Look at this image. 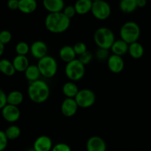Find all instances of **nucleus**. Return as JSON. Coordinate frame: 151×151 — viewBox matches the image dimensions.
Here are the masks:
<instances>
[{
    "mask_svg": "<svg viewBox=\"0 0 151 151\" xmlns=\"http://www.w3.org/2000/svg\"><path fill=\"white\" fill-rule=\"evenodd\" d=\"M92 59H93V54L90 51L87 50L85 53H83V54L79 56L78 60H79L84 65V66H86V65L89 64V63L91 62V60H92Z\"/></svg>",
    "mask_w": 151,
    "mask_h": 151,
    "instance_id": "nucleus-31",
    "label": "nucleus"
},
{
    "mask_svg": "<svg viewBox=\"0 0 151 151\" xmlns=\"http://www.w3.org/2000/svg\"><path fill=\"white\" fill-rule=\"evenodd\" d=\"M85 66L78 59L69 62L65 66V75L66 78L72 82L81 81L85 75Z\"/></svg>",
    "mask_w": 151,
    "mask_h": 151,
    "instance_id": "nucleus-6",
    "label": "nucleus"
},
{
    "mask_svg": "<svg viewBox=\"0 0 151 151\" xmlns=\"http://www.w3.org/2000/svg\"><path fill=\"white\" fill-rule=\"evenodd\" d=\"M120 38L131 44L138 41L141 35V29L138 24L133 21H129L122 24L119 30Z\"/></svg>",
    "mask_w": 151,
    "mask_h": 151,
    "instance_id": "nucleus-4",
    "label": "nucleus"
},
{
    "mask_svg": "<svg viewBox=\"0 0 151 151\" xmlns=\"http://www.w3.org/2000/svg\"><path fill=\"white\" fill-rule=\"evenodd\" d=\"M12 39V34L11 32L7 29H4V30L0 32V42L3 44L4 45L8 44L10 42Z\"/></svg>",
    "mask_w": 151,
    "mask_h": 151,
    "instance_id": "nucleus-30",
    "label": "nucleus"
},
{
    "mask_svg": "<svg viewBox=\"0 0 151 151\" xmlns=\"http://www.w3.org/2000/svg\"><path fill=\"white\" fill-rule=\"evenodd\" d=\"M137 7H144L147 4V0H137Z\"/></svg>",
    "mask_w": 151,
    "mask_h": 151,
    "instance_id": "nucleus-38",
    "label": "nucleus"
},
{
    "mask_svg": "<svg viewBox=\"0 0 151 151\" xmlns=\"http://www.w3.org/2000/svg\"><path fill=\"white\" fill-rule=\"evenodd\" d=\"M7 104V94L4 93L3 90L0 88V110H1Z\"/></svg>",
    "mask_w": 151,
    "mask_h": 151,
    "instance_id": "nucleus-36",
    "label": "nucleus"
},
{
    "mask_svg": "<svg viewBox=\"0 0 151 151\" xmlns=\"http://www.w3.org/2000/svg\"><path fill=\"white\" fill-rule=\"evenodd\" d=\"M128 53L134 59H139L144 55L145 49L139 42L137 41L129 44Z\"/></svg>",
    "mask_w": 151,
    "mask_h": 151,
    "instance_id": "nucleus-22",
    "label": "nucleus"
},
{
    "mask_svg": "<svg viewBox=\"0 0 151 151\" xmlns=\"http://www.w3.org/2000/svg\"><path fill=\"white\" fill-rule=\"evenodd\" d=\"M105 140L98 136L90 137L86 142V151H107Z\"/></svg>",
    "mask_w": 151,
    "mask_h": 151,
    "instance_id": "nucleus-13",
    "label": "nucleus"
},
{
    "mask_svg": "<svg viewBox=\"0 0 151 151\" xmlns=\"http://www.w3.org/2000/svg\"><path fill=\"white\" fill-rule=\"evenodd\" d=\"M24 100V95L21 91H10L7 95V104L12 106H18L22 103Z\"/></svg>",
    "mask_w": 151,
    "mask_h": 151,
    "instance_id": "nucleus-26",
    "label": "nucleus"
},
{
    "mask_svg": "<svg viewBox=\"0 0 151 151\" xmlns=\"http://www.w3.org/2000/svg\"><path fill=\"white\" fill-rule=\"evenodd\" d=\"M13 64L14 66L16 72H24L28 66H29V62L26 55H17L13 58Z\"/></svg>",
    "mask_w": 151,
    "mask_h": 151,
    "instance_id": "nucleus-20",
    "label": "nucleus"
},
{
    "mask_svg": "<svg viewBox=\"0 0 151 151\" xmlns=\"http://www.w3.org/2000/svg\"><path fill=\"white\" fill-rule=\"evenodd\" d=\"M27 94L29 100L35 103H43L48 100L50 94L49 85L43 80H38L29 83Z\"/></svg>",
    "mask_w": 151,
    "mask_h": 151,
    "instance_id": "nucleus-2",
    "label": "nucleus"
},
{
    "mask_svg": "<svg viewBox=\"0 0 151 151\" xmlns=\"http://www.w3.org/2000/svg\"><path fill=\"white\" fill-rule=\"evenodd\" d=\"M45 27L48 31L54 34H60L66 32L70 27L71 19H68L63 13H49L45 18Z\"/></svg>",
    "mask_w": 151,
    "mask_h": 151,
    "instance_id": "nucleus-1",
    "label": "nucleus"
},
{
    "mask_svg": "<svg viewBox=\"0 0 151 151\" xmlns=\"http://www.w3.org/2000/svg\"><path fill=\"white\" fill-rule=\"evenodd\" d=\"M1 115L7 122H16L20 118L21 112L18 106L7 104L1 109Z\"/></svg>",
    "mask_w": 151,
    "mask_h": 151,
    "instance_id": "nucleus-10",
    "label": "nucleus"
},
{
    "mask_svg": "<svg viewBox=\"0 0 151 151\" xmlns=\"http://www.w3.org/2000/svg\"><path fill=\"white\" fill-rule=\"evenodd\" d=\"M92 4L93 1L91 0H77L74 6L77 14L86 15L91 12Z\"/></svg>",
    "mask_w": 151,
    "mask_h": 151,
    "instance_id": "nucleus-19",
    "label": "nucleus"
},
{
    "mask_svg": "<svg viewBox=\"0 0 151 151\" xmlns=\"http://www.w3.org/2000/svg\"><path fill=\"white\" fill-rule=\"evenodd\" d=\"M27 151H36V150H35V149H34V148H33V147H32V148H30V149H28V150H27Z\"/></svg>",
    "mask_w": 151,
    "mask_h": 151,
    "instance_id": "nucleus-40",
    "label": "nucleus"
},
{
    "mask_svg": "<svg viewBox=\"0 0 151 151\" xmlns=\"http://www.w3.org/2000/svg\"><path fill=\"white\" fill-rule=\"evenodd\" d=\"M63 13L68 18L71 19L75 17V15L77 14L76 10H75V6L74 5H67L65 6L64 9L63 10Z\"/></svg>",
    "mask_w": 151,
    "mask_h": 151,
    "instance_id": "nucleus-33",
    "label": "nucleus"
},
{
    "mask_svg": "<svg viewBox=\"0 0 151 151\" xmlns=\"http://www.w3.org/2000/svg\"><path fill=\"white\" fill-rule=\"evenodd\" d=\"M15 50L16 54L19 55H27L29 52L30 46L25 41H20L16 45Z\"/></svg>",
    "mask_w": 151,
    "mask_h": 151,
    "instance_id": "nucleus-28",
    "label": "nucleus"
},
{
    "mask_svg": "<svg viewBox=\"0 0 151 151\" xmlns=\"http://www.w3.org/2000/svg\"><path fill=\"white\" fill-rule=\"evenodd\" d=\"M52 140L46 135H41L35 140L33 148L36 151H52L53 147Z\"/></svg>",
    "mask_w": 151,
    "mask_h": 151,
    "instance_id": "nucleus-14",
    "label": "nucleus"
},
{
    "mask_svg": "<svg viewBox=\"0 0 151 151\" xmlns=\"http://www.w3.org/2000/svg\"><path fill=\"white\" fill-rule=\"evenodd\" d=\"M78 106L75 98H65L60 106V111L66 117H72L76 114Z\"/></svg>",
    "mask_w": 151,
    "mask_h": 151,
    "instance_id": "nucleus-11",
    "label": "nucleus"
},
{
    "mask_svg": "<svg viewBox=\"0 0 151 151\" xmlns=\"http://www.w3.org/2000/svg\"><path fill=\"white\" fill-rule=\"evenodd\" d=\"M52 151H72V148L66 143H58L53 146Z\"/></svg>",
    "mask_w": 151,
    "mask_h": 151,
    "instance_id": "nucleus-34",
    "label": "nucleus"
},
{
    "mask_svg": "<svg viewBox=\"0 0 151 151\" xmlns=\"http://www.w3.org/2000/svg\"><path fill=\"white\" fill-rule=\"evenodd\" d=\"M75 100L78 107L82 109H88L94 106L96 101V95L94 91L88 88L79 90Z\"/></svg>",
    "mask_w": 151,
    "mask_h": 151,
    "instance_id": "nucleus-8",
    "label": "nucleus"
},
{
    "mask_svg": "<svg viewBox=\"0 0 151 151\" xmlns=\"http://www.w3.org/2000/svg\"><path fill=\"white\" fill-rule=\"evenodd\" d=\"M37 66L39 69L41 76L48 79L55 76L58 69L57 60L50 55H47L38 60Z\"/></svg>",
    "mask_w": 151,
    "mask_h": 151,
    "instance_id": "nucleus-5",
    "label": "nucleus"
},
{
    "mask_svg": "<svg viewBox=\"0 0 151 151\" xmlns=\"http://www.w3.org/2000/svg\"><path fill=\"white\" fill-rule=\"evenodd\" d=\"M91 1H93V2H94V1H100V0H91Z\"/></svg>",
    "mask_w": 151,
    "mask_h": 151,
    "instance_id": "nucleus-41",
    "label": "nucleus"
},
{
    "mask_svg": "<svg viewBox=\"0 0 151 151\" xmlns=\"http://www.w3.org/2000/svg\"><path fill=\"white\" fill-rule=\"evenodd\" d=\"M8 143V139L4 131H0V151L5 150Z\"/></svg>",
    "mask_w": 151,
    "mask_h": 151,
    "instance_id": "nucleus-35",
    "label": "nucleus"
},
{
    "mask_svg": "<svg viewBox=\"0 0 151 151\" xmlns=\"http://www.w3.org/2000/svg\"><path fill=\"white\" fill-rule=\"evenodd\" d=\"M24 75L26 79L29 83L38 81L40 79V76H41L38 66L34 64H31L28 66V68L24 72Z\"/></svg>",
    "mask_w": 151,
    "mask_h": 151,
    "instance_id": "nucleus-23",
    "label": "nucleus"
},
{
    "mask_svg": "<svg viewBox=\"0 0 151 151\" xmlns=\"http://www.w3.org/2000/svg\"><path fill=\"white\" fill-rule=\"evenodd\" d=\"M0 72L6 76H13L16 73V69L13 64V62L7 59L0 60Z\"/></svg>",
    "mask_w": 151,
    "mask_h": 151,
    "instance_id": "nucleus-24",
    "label": "nucleus"
},
{
    "mask_svg": "<svg viewBox=\"0 0 151 151\" xmlns=\"http://www.w3.org/2000/svg\"><path fill=\"white\" fill-rule=\"evenodd\" d=\"M107 65L111 72L114 74H119L123 71L125 61L121 56L112 54L107 60Z\"/></svg>",
    "mask_w": 151,
    "mask_h": 151,
    "instance_id": "nucleus-12",
    "label": "nucleus"
},
{
    "mask_svg": "<svg viewBox=\"0 0 151 151\" xmlns=\"http://www.w3.org/2000/svg\"><path fill=\"white\" fill-rule=\"evenodd\" d=\"M38 7L36 0H19V10L24 14H30Z\"/></svg>",
    "mask_w": 151,
    "mask_h": 151,
    "instance_id": "nucleus-18",
    "label": "nucleus"
},
{
    "mask_svg": "<svg viewBox=\"0 0 151 151\" xmlns=\"http://www.w3.org/2000/svg\"><path fill=\"white\" fill-rule=\"evenodd\" d=\"M7 4L10 10H19V0H8Z\"/></svg>",
    "mask_w": 151,
    "mask_h": 151,
    "instance_id": "nucleus-37",
    "label": "nucleus"
},
{
    "mask_svg": "<svg viewBox=\"0 0 151 151\" xmlns=\"http://www.w3.org/2000/svg\"><path fill=\"white\" fill-rule=\"evenodd\" d=\"M150 1H151V0H150Z\"/></svg>",
    "mask_w": 151,
    "mask_h": 151,
    "instance_id": "nucleus-42",
    "label": "nucleus"
},
{
    "mask_svg": "<svg viewBox=\"0 0 151 151\" xmlns=\"http://www.w3.org/2000/svg\"><path fill=\"white\" fill-rule=\"evenodd\" d=\"M119 9L122 13H131L137 9V0H120Z\"/></svg>",
    "mask_w": 151,
    "mask_h": 151,
    "instance_id": "nucleus-25",
    "label": "nucleus"
},
{
    "mask_svg": "<svg viewBox=\"0 0 151 151\" xmlns=\"http://www.w3.org/2000/svg\"><path fill=\"white\" fill-rule=\"evenodd\" d=\"M91 13L95 19L100 21L106 20L111 14V7L106 1L100 0L93 2Z\"/></svg>",
    "mask_w": 151,
    "mask_h": 151,
    "instance_id": "nucleus-7",
    "label": "nucleus"
},
{
    "mask_svg": "<svg viewBox=\"0 0 151 151\" xmlns=\"http://www.w3.org/2000/svg\"><path fill=\"white\" fill-rule=\"evenodd\" d=\"M76 53L72 46H63L60 49V51H59V57L60 60L66 63L76 59Z\"/></svg>",
    "mask_w": 151,
    "mask_h": 151,
    "instance_id": "nucleus-17",
    "label": "nucleus"
},
{
    "mask_svg": "<svg viewBox=\"0 0 151 151\" xmlns=\"http://www.w3.org/2000/svg\"><path fill=\"white\" fill-rule=\"evenodd\" d=\"M115 40L114 33L108 27H100L94 32V41L98 48L111 50Z\"/></svg>",
    "mask_w": 151,
    "mask_h": 151,
    "instance_id": "nucleus-3",
    "label": "nucleus"
},
{
    "mask_svg": "<svg viewBox=\"0 0 151 151\" xmlns=\"http://www.w3.org/2000/svg\"><path fill=\"white\" fill-rule=\"evenodd\" d=\"M128 49H129V44L119 38V39L115 40L111 48V50L112 52V54L122 57V55H125L128 52Z\"/></svg>",
    "mask_w": 151,
    "mask_h": 151,
    "instance_id": "nucleus-16",
    "label": "nucleus"
},
{
    "mask_svg": "<svg viewBox=\"0 0 151 151\" xmlns=\"http://www.w3.org/2000/svg\"><path fill=\"white\" fill-rule=\"evenodd\" d=\"M79 91L78 85L75 82L69 81L62 87V92L66 98H75Z\"/></svg>",
    "mask_w": 151,
    "mask_h": 151,
    "instance_id": "nucleus-21",
    "label": "nucleus"
},
{
    "mask_svg": "<svg viewBox=\"0 0 151 151\" xmlns=\"http://www.w3.org/2000/svg\"><path fill=\"white\" fill-rule=\"evenodd\" d=\"M29 52L31 53L32 57L37 60L43 58L45 56L48 55V47L44 41H35L30 45V50Z\"/></svg>",
    "mask_w": 151,
    "mask_h": 151,
    "instance_id": "nucleus-9",
    "label": "nucleus"
},
{
    "mask_svg": "<svg viewBox=\"0 0 151 151\" xmlns=\"http://www.w3.org/2000/svg\"><path fill=\"white\" fill-rule=\"evenodd\" d=\"M43 6L49 13L63 12L65 7L64 0H43Z\"/></svg>",
    "mask_w": 151,
    "mask_h": 151,
    "instance_id": "nucleus-15",
    "label": "nucleus"
},
{
    "mask_svg": "<svg viewBox=\"0 0 151 151\" xmlns=\"http://www.w3.org/2000/svg\"><path fill=\"white\" fill-rule=\"evenodd\" d=\"M4 133H5L8 140H14L20 137L21 129L17 125H12L7 128V129L4 131Z\"/></svg>",
    "mask_w": 151,
    "mask_h": 151,
    "instance_id": "nucleus-27",
    "label": "nucleus"
},
{
    "mask_svg": "<svg viewBox=\"0 0 151 151\" xmlns=\"http://www.w3.org/2000/svg\"><path fill=\"white\" fill-rule=\"evenodd\" d=\"M73 49L75 50L77 55L80 56L85 53L87 51V47L83 42H78L73 46Z\"/></svg>",
    "mask_w": 151,
    "mask_h": 151,
    "instance_id": "nucleus-32",
    "label": "nucleus"
},
{
    "mask_svg": "<svg viewBox=\"0 0 151 151\" xmlns=\"http://www.w3.org/2000/svg\"><path fill=\"white\" fill-rule=\"evenodd\" d=\"M4 51V45L0 42V57L3 55Z\"/></svg>",
    "mask_w": 151,
    "mask_h": 151,
    "instance_id": "nucleus-39",
    "label": "nucleus"
},
{
    "mask_svg": "<svg viewBox=\"0 0 151 151\" xmlns=\"http://www.w3.org/2000/svg\"><path fill=\"white\" fill-rule=\"evenodd\" d=\"M109 56H110V55H109V50H106V49L98 48V50L95 52V58L100 61L107 60Z\"/></svg>",
    "mask_w": 151,
    "mask_h": 151,
    "instance_id": "nucleus-29",
    "label": "nucleus"
}]
</instances>
